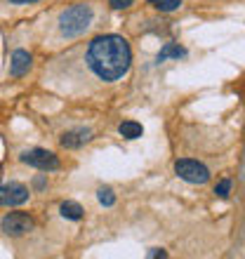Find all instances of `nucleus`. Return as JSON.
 <instances>
[{"label":"nucleus","instance_id":"f257e3e1","mask_svg":"<svg viewBox=\"0 0 245 259\" xmlns=\"http://www.w3.org/2000/svg\"><path fill=\"white\" fill-rule=\"evenodd\" d=\"M88 66L97 78L113 82L130 71L132 50L123 35H99L88 48Z\"/></svg>","mask_w":245,"mask_h":259},{"label":"nucleus","instance_id":"f03ea898","mask_svg":"<svg viewBox=\"0 0 245 259\" xmlns=\"http://www.w3.org/2000/svg\"><path fill=\"white\" fill-rule=\"evenodd\" d=\"M92 19H95V12L88 3H75V5L66 7L64 12L59 14V33L64 38H78L92 26Z\"/></svg>","mask_w":245,"mask_h":259},{"label":"nucleus","instance_id":"7ed1b4c3","mask_svg":"<svg viewBox=\"0 0 245 259\" xmlns=\"http://www.w3.org/2000/svg\"><path fill=\"white\" fill-rule=\"evenodd\" d=\"M175 172H177V177L184 179L186 184H205V182L210 179V170H208L203 163L191 160V158L177 160V163H175Z\"/></svg>","mask_w":245,"mask_h":259},{"label":"nucleus","instance_id":"20e7f679","mask_svg":"<svg viewBox=\"0 0 245 259\" xmlns=\"http://www.w3.org/2000/svg\"><path fill=\"white\" fill-rule=\"evenodd\" d=\"M21 163L31 165L35 170H43V172H55L59 170V158L48 149H31V151H24L19 156Z\"/></svg>","mask_w":245,"mask_h":259},{"label":"nucleus","instance_id":"39448f33","mask_svg":"<svg viewBox=\"0 0 245 259\" xmlns=\"http://www.w3.org/2000/svg\"><path fill=\"white\" fill-rule=\"evenodd\" d=\"M0 229L10 238H19V236H26L28 231H33V219L24 214V212H10V214L3 217Z\"/></svg>","mask_w":245,"mask_h":259},{"label":"nucleus","instance_id":"423d86ee","mask_svg":"<svg viewBox=\"0 0 245 259\" xmlns=\"http://www.w3.org/2000/svg\"><path fill=\"white\" fill-rule=\"evenodd\" d=\"M28 189L19 182H7V184H0V207H17V205H24L28 200Z\"/></svg>","mask_w":245,"mask_h":259},{"label":"nucleus","instance_id":"0eeeda50","mask_svg":"<svg viewBox=\"0 0 245 259\" xmlns=\"http://www.w3.org/2000/svg\"><path fill=\"white\" fill-rule=\"evenodd\" d=\"M92 139V132H90L88 127H78V130H68V132H64L59 139V144L64 146V149H80V146H85V144Z\"/></svg>","mask_w":245,"mask_h":259},{"label":"nucleus","instance_id":"6e6552de","mask_svg":"<svg viewBox=\"0 0 245 259\" xmlns=\"http://www.w3.org/2000/svg\"><path fill=\"white\" fill-rule=\"evenodd\" d=\"M31 55H28L26 50H14L12 52V59H10V75L14 78H21V75L28 73V68H31Z\"/></svg>","mask_w":245,"mask_h":259},{"label":"nucleus","instance_id":"1a4fd4ad","mask_svg":"<svg viewBox=\"0 0 245 259\" xmlns=\"http://www.w3.org/2000/svg\"><path fill=\"white\" fill-rule=\"evenodd\" d=\"M59 212H61V217H64V219H71V222H80V219H83V207L78 203H73V200L61 203Z\"/></svg>","mask_w":245,"mask_h":259},{"label":"nucleus","instance_id":"9d476101","mask_svg":"<svg viewBox=\"0 0 245 259\" xmlns=\"http://www.w3.org/2000/svg\"><path fill=\"white\" fill-rule=\"evenodd\" d=\"M186 55V50L184 48H179L177 42H168L160 52H158V64L160 62H165V59H170V57H175V59H179V57H184Z\"/></svg>","mask_w":245,"mask_h":259},{"label":"nucleus","instance_id":"9b49d317","mask_svg":"<svg viewBox=\"0 0 245 259\" xmlns=\"http://www.w3.org/2000/svg\"><path fill=\"white\" fill-rule=\"evenodd\" d=\"M118 132H120V137H125V139H137V137H142V125L135 123V120H125V123H120V127H118Z\"/></svg>","mask_w":245,"mask_h":259},{"label":"nucleus","instance_id":"f8f14e48","mask_svg":"<svg viewBox=\"0 0 245 259\" xmlns=\"http://www.w3.org/2000/svg\"><path fill=\"white\" fill-rule=\"evenodd\" d=\"M97 198H99V203H102L104 207H111V205H116V193L111 191L109 186H102V189L97 191Z\"/></svg>","mask_w":245,"mask_h":259},{"label":"nucleus","instance_id":"ddd939ff","mask_svg":"<svg viewBox=\"0 0 245 259\" xmlns=\"http://www.w3.org/2000/svg\"><path fill=\"white\" fill-rule=\"evenodd\" d=\"M156 7L160 12H175L182 7V0H156Z\"/></svg>","mask_w":245,"mask_h":259},{"label":"nucleus","instance_id":"4468645a","mask_svg":"<svg viewBox=\"0 0 245 259\" xmlns=\"http://www.w3.org/2000/svg\"><path fill=\"white\" fill-rule=\"evenodd\" d=\"M229 191H231V179H222V182L215 186V193H217L219 198H226Z\"/></svg>","mask_w":245,"mask_h":259},{"label":"nucleus","instance_id":"2eb2a0df","mask_svg":"<svg viewBox=\"0 0 245 259\" xmlns=\"http://www.w3.org/2000/svg\"><path fill=\"white\" fill-rule=\"evenodd\" d=\"M132 3H135V0H109L111 10H128Z\"/></svg>","mask_w":245,"mask_h":259},{"label":"nucleus","instance_id":"dca6fc26","mask_svg":"<svg viewBox=\"0 0 245 259\" xmlns=\"http://www.w3.org/2000/svg\"><path fill=\"white\" fill-rule=\"evenodd\" d=\"M12 5H28V3H38V0H10Z\"/></svg>","mask_w":245,"mask_h":259},{"label":"nucleus","instance_id":"f3484780","mask_svg":"<svg viewBox=\"0 0 245 259\" xmlns=\"http://www.w3.org/2000/svg\"><path fill=\"white\" fill-rule=\"evenodd\" d=\"M33 184H35V189H45V179H43V177H38V179H35V182H33Z\"/></svg>","mask_w":245,"mask_h":259},{"label":"nucleus","instance_id":"a211bd4d","mask_svg":"<svg viewBox=\"0 0 245 259\" xmlns=\"http://www.w3.org/2000/svg\"><path fill=\"white\" fill-rule=\"evenodd\" d=\"M149 257H165V252H163V250H151Z\"/></svg>","mask_w":245,"mask_h":259},{"label":"nucleus","instance_id":"6ab92c4d","mask_svg":"<svg viewBox=\"0 0 245 259\" xmlns=\"http://www.w3.org/2000/svg\"><path fill=\"white\" fill-rule=\"evenodd\" d=\"M149 3H156V0H149Z\"/></svg>","mask_w":245,"mask_h":259}]
</instances>
